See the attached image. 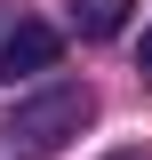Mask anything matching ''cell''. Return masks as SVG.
I'll return each mask as SVG.
<instances>
[{"instance_id": "5", "label": "cell", "mask_w": 152, "mask_h": 160, "mask_svg": "<svg viewBox=\"0 0 152 160\" xmlns=\"http://www.w3.org/2000/svg\"><path fill=\"white\" fill-rule=\"evenodd\" d=\"M112 160H144V152H112Z\"/></svg>"}, {"instance_id": "1", "label": "cell", "mask_w": 152, "mask_h": 160, "mask_svg": "<svg viewBox=\"0 0 152 160\" xmlns=\"http://www.w3.org/2000/svg\"><path fill=\"white\" fill-rule=\"evenodd\" d=\"M88 112H96L88 88H80V80H56V88H40L32 104H16V112H8L0 152H8V160H56L64 144L88 128Z\"/></svg>"}, {"instance_id": "2", "label": "cell", "mask_w": 152, "mask_h": 160, "mask_svg": "<svg viewBox=\"0 0 152 160\" xmlns=\"http://www.w3.org/2000/svg\"><path fill=\"white\" fill-rule=\"evenodd\" d=\"M56 56H64V32H56V24H40V16H16V24H8V40H0V80L16 88V80L48 72Z\"/></svg>"}, {"instance_id": "4", "label": "cell", "mask_w": 152, "mask_h": 160, "mask_svg": "<svg viewBox=\"0 0 152 160\" xmlns=\"http://www.w3.org/2000/svg\"><path fill=\"white\" fill-rule=\"evenodd\" d=\"M136 56H144V72H152V24H144V48H136Z\"/></svg>"}, {"instance_id": "3", "label": "cell", "mask_w": 152, "mask_h": 160, "mask_svg": "<svg viewBox=\"0 0 152 160\" xmlns=\"http://www.w3.org/2000/svg\"><path fill=\"white\" fill-rule=\"evenodd\" d=\"M128 8L136 0H72V24H80V40H112L128 24Z\"/></svg>"}]
</instances>
